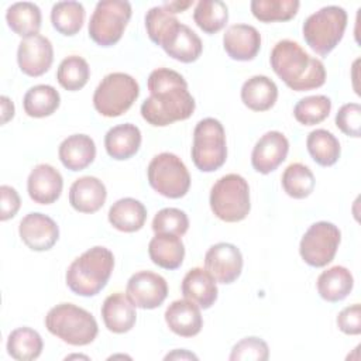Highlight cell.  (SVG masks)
<instances>
[{"instance_id": "31", "label": "cell", "mask_w": 361, "mask_h": 361, "mask_svg": "<svg viewBox=\"0 0 361 361\" xmlns=\"http://www.w3.org/2000/svg\"><path fill=\"white\" fill-rule=\"evenodd\" d=\"M7 353L11 358L18 361L37 360L44 348L42 337L31 327L14 329L7 337Z\"/></svg>"}, {"instance_id": "17", "label": "cell", "mask_w": 361, "mask_h": 361, "mask_svg": "<svg viewBox=\"0 0 361 361\" xmlns=\"http://www.w3.org/2000/svg\"><path fill=\"white\" fill-rule=\"evenodd\" d=\"M288 151V138L281 131H268L255 142L251 152V165L257 172L267 175L286 159Z\"/></svg>"}, {"instance_id": "14", "label": "cell", "mask_w": 361, "mask_h": 361, "mask_svg": "<svg viewBox=\"0 0 361 361\" xmlns=\"http://www.w3.org/2000/svg\"><path fill=\"white\" fill-rule=\"evenodd\" d=\"M21 241L32 251H48L59 238V227L54 219L44 213L25 214L18 224Z\"/></svg>"}, {"instance_id": "29", "label": "cell", "mask_w": 361, "mask_h": 361, "mask_svg": "<svg viewBox=\"0 0 361 361\" xmlns=\"http://www.w3.org/2000/svg\"><path fill=\"white\" fill-rule=\"evenodd\" d=\"M316 286L322 299L336 303L345 299L351 293L354 278L345 267L334 265L319 275Z\"/></svg>"}, {"instance_id": "33", "label": "cell", "mask_w": 361, "mask_h": 361, "mask_svg": "<svg viewBox=\"0 0 361 361\" xmlns=\"http://www.w3.org/2000/svg\"><path fill=\"white\" fill-rule=\"evenodd\" d=\"M306 147L312 159L320 166L334 165L341 154L340 141L324 128L310 131L306 138Z\"/></svg>"}, {"instance_id": "37", "label": "cell", "mask_w": 361, "mask_h": 361, "mask_svg": "<svg viewBox=\"0 0 361 361\" xmlns=\"http://www.w3.org/2000/svg\"><path fill=\"white\" fill-rule=\"evenodd\" d=\"M90 68L86 59L79 55L66 56L58 66L56 80L58 83L69 92L80 90L89 80Z\"/></svg>"}, {"instance_id": "5", "label": "cell", "mask_w": 361, "mask_h": 361, "mask_svg": "<svg viewBox=\"0 0 361 361\" xmlns=\"http://www.w3.org/2000/svg\"><path fill=\"white\" fill-rule=\"evenodd\" d=\"M47 330L71 345H87L99 333L97 322L90 312L73 303H59L45 316Z\"/></svg>"}, {"instance_id": "46", "label": "cell", "mask_w": 361, "mask_h": 361, "mask_svg": "<svg viewBox=\"0 0 361 361\" xmlns=\"http://www.w3.org/2000/svg\"><path fill=\"white\" fill-rule=\"evenodd\" d=\"M193 4V1H166L162 6L172 14L175 13H182L183 10H186L188 7H190Z\"/></svg>"}, {"instance_id": "20", "label": "cell", "mask_w": 361, "mask_h": 361, "mask_svg": "<svg viewBox=\"0 0 361 361\" xmlns=\"http://www.w3.org/2000/svg\"><path fill=\"white\" fill-rule=\"evenodd\" d=\"M107 190L96 176L78 178L69 188V203L79 213H96L106 202Z\"/></svg>"}, {"instance_id": "47", "label": "cell", "mask_w": 361, "mask_h": 361, "mask_svg": "<svg viewBox=\"0 0 361 361\" xmlns=\"http://www.w3.org/2000/svg\"><path fill=\"white\" fill-rule=\"evenodd\" d=\"M165 360H197V357L186 350H173L165 355Z\"/></svg>"}, {"instance_id": "9", "label": "cell", "mask_w": 361, "mask_h": 361, "mask_svg": "<svg viewBox=\"0 0 361 361\" xmlns=\"http://www.w3.org/2000/svg\"><path fill=\"white\" fill-rule=\"evenodd\" d=\"M138 94V82L131 75L113 72L97 85L93 93V106L104 117H118L133 106Z\"/></svg>"}, {"instance_id": "19", "label": "cell", "mask_w": 361, "mask_h": 361, "mask_svg": "<svg viewBox=\"0 0 361 361\" xmlns=\"http://www.w3.org/2000/svg\"><path fill=\"white\" fill-rule=\"evenodd\" d=\"M223 47L234 61H252L261 48V34L252 25L234 24L226 30Z\"/></svg>"}, {"instance_id": "15", "label": "cell", "mask_w": 361, "mask_h": 361, "mask_svg": "<svg viewBox=\"0 0 361 361\" xmlns=\"http://www.w3.org/2000/svg\"><path fill=\"white\" fill-rule=\"evenodd\" d=\"M54 61V48L51 41L41 35L23 38L17 48V62L23 73L38 78L48 72Z\"/></svg>"}, {"instance_id": "3", "label": "cell", "mask_w": 361, "mask_h": 361, "mask_svg": "<svg viewBox=\"0 0 361 361\" xmlns=\"http://www.w3.org/2000/svg\"><path fill=\"white\" fill-rule=\"evenodd\" d=\"M269 62L276 76L292 90H312L326 82L323 62L310 56L292 39L278 41L271 51Z\"/></svg>"}, {"instance_id": "39", "label": "cell", "mask_w": 361, "mask_h": 361, "mask_svg": "<svg viewBox=\"0 0 361 361\" xmlns=\"http://www.w3.org/2000/svg\"><path fill=\"white\" fill-rule=\"evenodd\" d=\"M331 110V100L324 94L306 96L293 107V116L303 126H314L324 121Z\"/></svg>"}, {"instance_id": "25", "label": "cell", "mask_w": 361, "mask_h": 361, "mask_svg": "<svg viewBox=\"0 0 361 361\" xmlns=\"http://www.w3.org/2000/svg\"><path fill=\"white\" fill-rule=\"evenodd\" d=\"M141 145V131L135 124L124 123L111 127L104 135V148L113 159L124 161L134 157Z\"/></svg>"}, {"instance_id": "28", "label": "cell", "mask_w": 361, "mask_h": 361, "mask_svg": "<svg viewBox=\"0 0 361 361\" xmlns=\"http://www.w3.org/2000/svg\"><path fill=\"white\" fill-rule=\"evenodd\" d=\"M151 261L164 269H176L185 258V245L178 235L155 234L148 244Z\"/></svg>"}, {"instance_id": "22", "label": "cell", "mask_w": 361, "mask_h": 361, "mask_svg": "<svg viewBox=\"0 0 361 361\" xmlns=\"http://www.w3.org/2000/svg\"><path fill=\"white\" fill-rule=\"evenodd\" d=\"M102 319L109 331L123 334L130 331L137 320L135 306L121 292L109 295L102 305Z\"/></svg>"}, {"instance_id": "16", "label": "cell", "mask_w": 361, "mask_h": 361, "mask_svg": "<svg viewBox=\"0 0 361 361\" xmlns=\"http://www.w3.org/2000/svg\"><path fill=\"white\" fill-rule=\"evenodd\" d=\"M204 268L219 283H233L243 271V254L230 243L212 245L204 255Z\"/></svg>"}, {"instance_id": "8", "label": "cell", "mask_w": 361, "mask_h": 361, "mask_svg": "<svg viewBox=\"0 0 361 361\" xmlns=\"http://www.w3.org/2000/svg\"><path fill=\"white\" fill-rule=\"evenodd\" d=\"M190 155L195 166L202 172H214L224 165L227 159L226 133L217 118L206 117L196 124Z\"/></svg>"}, {"instance_id": "26", "label": "cell", "mask_w": 361, "mask_h": 361, "mask_svg": "<svg viewBox=\"0 0 361 361\" xmlns=\"http://www.w3.org/2000/svg\"><path fill=\"white\" fill-rule=\"evenodd\" d=\"M278 99L276 83L264 75L247 79L241 87V100L252 111H267L274 107Z\"/></svg>"}, {"instance_id": "6", "label": "cell", "mask_w": 361, "mask_h": 361, "mask_svg": "<svg viewBox=\"0 0 361 361\" xmlns=\"http://www.w3.org/2000/svg\"><path fill=\"white\" fill-rule=\"evenodd\" d=\"M347 18V11L340 6L322 7L303 23L302 32L306 44L320 56L329 55L341 41Z\"/></svg>"}, {"instance_id": "18", "label": "cell", "mask_w": 361, "mask_h": 361, "mask_svg": "<svg viewBox=\"0 0 361 361\" xmlns=\"http://www.w3.org/2000/svg\"><path fill=\"white\" fill-rule=\"evenodd\" d=\"M63 179L58 169L49 164L34 166L27 179V192L38 204H51L56 202L62 193Z\"/></svg>"}, {"instance_id": "41", "label": "cell", "mask_w": 361, "mask_h": 361, "mask_svg": "<svg viewBox=\"0 0 361 361\" xmlns=\"http://www.w3.org/2000/svg\"><path fill=\"white\" fill-rule=\"evenodd\" d=\"M228 358L230 361H267L269 348L259 337H245L234 344Z\"/></svg>"}, {"instance_id": "32", "label": "cell", "mask_w": 361, "mask_h": 361, "mask_svg": "<svg viewBox=\"0 0 361 361\" xmlns=\"http://www.w3.org/2000/svg\"><path fill=\"white\" fill-rule=\"evenodd\" d=\"M61 104L59 92L51 85H35L30 87L23 99L27 116L42 118L54 114Z\"/></svg>"}, {"instance_id": "42", "label": "cell", "mask_w": 361, "mask_h": 361, "mask_svg": "<svg viewBox=\"0 0 361 361\" xmlns=\"http://www.w3.org/2000/svg\"><path fill=\"white\" fill-rule=\"evenodd\" d=\"M336 126L348 137H361V106L358 103L343 104L336 114Z\"/></svg>"}, {"instance_id": "24", "label": "cell", "mask_w": 361, "mask_h": 361, "mask_svg": "<svg viewBox=\"0 0 361 361\" xmlns=\"http://www.w3.org/2000/svg\"><path fill=\"white\" fill-rule=\"evenodd\" d=\"M58 157L66 169L83 171L96 158V144L90 135L72 134L59 144Z\"/></svg>"}, {"instance_id": "35", "label": "cell", "mask_w": 361, "mask_h": 361, "mask_svg": "<svg viewBox=\"0 0 361 361\" xmlns=\"http://www.w3.org/2000/svg\"><path fill=\"white\" fill-rule=\"evenodd\" d=\"M196 25L206 34H216L228 21V8L221 0H200L193 11Z\"/></svg>"}, {"instance_id": "38", "label": "cell", "mask_w": 361, "mask_h": 361, "mask_svg": "<svg viewBox=\"0 0 361 361\" xmlns=\"http://www.w3.org/2000/svg\"><path fill=\"white\" fill-rule=\"evenodd\" d=\"M298 0H252L250 7L252 16L262 23L288 21L299 10Z\"/></svg>"}, {"instance_id": "45", "label": "cell", "mask_w": 361, "mask_h": 361, "mask_svg": "<svg viewBox=\"0 0 361 361\" xmlns=\"http://www.w3.org/2000/svg\"><path fill=\"white\" fill-rule=\"evenodd\" d=\"M0 104H1V124H6L8 120L14 117V103L7 96H1Z\"/></svg>"}, {"instance_id": "48", "label": "cell", "mask_w": 361, "mask_h": 361, "mask_svg": "<svg viewBox=\"0 0 361 361\" xmlns=\"http://www.w3.org/2000/svg\"><path fill=\"white\" fill-rule=\"evenodd\" d=\"M72 358H83V360H89V357L86 355H78V354H73V355H68L66 360H72Z\"/></svg>"}, {"instance_id": "12", "label": "cell", "mask_w": 361, "mask_h": 361, "mask_svg": "<svg viewBox=\"0 0 361 361\" xmlns=\"http://www.w3.org/2000/svg\"><path fill=\"white\" fill-rule=\"evenodd\" d=\"M340 241L341 233L336 224L317 221L303 234L299 244V254L307 265L322 268L333 261Z\"/></svg>"}, {"instance_id": "36", "label": "cell", "mask_w": 361, "mask_h": 361, "mask_svg": "<svg viewBox=\"0 0 361 361\" xmlns=\"http://www.w3.org/2000/svg\"><path fill=\"white\" fill-rule=\"evenodd\" d=\"M282 188L285 193L293 199H305L314 189L313 172L300 162H293L286 166L282 173Z\"/></svg>"}, {"instance_id": "1", "label": "cell", "mask_w": 361, "mask_h": 361, "mask_svg": "<svg viewBox=\"0 0 361 361\" xmlns=\"http://www.w3.org/2000/svg\"><path fill=\"white\" fill-rule=\"evenodd\" d=\"M149 97L141 104L142 118L154 127H165L189 118L196 107L185 78L168 68L154 69L147 80Z\"/></svg>"}, {"instance_id": "10", "label": "cell", "mask_w": 361, "mask_h": 361, "mask_svg": "<svg viewBox=\"0 0 361 361\" xmlns=\"http://www.w3.org/2000/svg\"><path fill=\"white\" fill-rule=\"evenodd\" d=\"M149 186L169 199L183 197L190 188V175L183 161L172 152L155 155L147 168Z\"/></svg>"}, {"instance_id": "21", "label": "cell", "mask_w": 361, "mask_h": 361, "mask_svg": "<svg viewBox=\"0 0 361 361\" xmlns=\"http://www.w3.org/2000/svg\"><path fill=\"white\" fill-rule=\"evenodd\" d=\"M165 322L169 330L180 337H193L203 327L200 307L188 299L173 300L165 310Z\"/></svg>"}, {"instance_id": "23", "label": "cell", "mask_w": 361, "mask_h": 361, "mask_svg": "<svg viewBox=\"0 0 361 361\" xmlns=\"http://www.w3.org/2000/svg\"><path fill=\"white\" fill-rule=\"evenodd\" d=\"M185 299L192 300L200 309H209L217 300V285L212 274L204 268H192L186 272L180 285Z\"/></svg>"}, {"instance_id": "30", "label": "cell", "mask_w": 361, "mask_h": 361, "mask_svg": "<svg viewBox=\"0 0 361 361\" xmlns=\"http://www.w3.org/2000/svg\"><path fill=\"white\" fill-rule=\"evenodd\" d=\"M7 25L20 37L28 38L37 35L41 28V10L31 1L13 3L6 11Z\"/></svg>"}, {"instance_id": "40", "label": "cell", "mask_w": 361, "mask_h": 361, "mask_svg": "<svg viewBox=\"0 0 361 361\" xmlns=\"http://www.w3.org/2000/svg\"><path fill=\"white\" fill-rule=\"evenodd\" d=\"M188 228L189 219L186 213L176 207L161 209L152 220V230L155 234H173L182 237Z\"/></svg>"}, {"instance_id": "27", "label": "cell", "mask_w": 361, "mask_h": 361, "mask_svg": "<svg viewBox=\"0 0 361 361\" xmlns=\"http://www.w3.org/2000/svg\"><path fill=\"white\" fill-rule=\"evenodd\" d=\"M147 220L145 206L134 197H123L109 209L110 224L123 233H134L142 228Z\"/></svg>"}, {"instance_id": "4", "label": "cell", "mask_w": 361, "mask_h": 361, "mask_svg": "<svg viewBox=\"0 0 361 361\" xmlns=\"http://www.w3.org/2000/svg\"><path fill=\"white\" fill-rule=\"evenodd\" d=\"M113 268V252L106 247L96 245L72 261L68 267L65 281L75 295L90 298L104 289Z\"/></svg>"}, {"instance_id": "11", "label": "cell", "mask_w": 361, "mask_h": 361, "mask_svg": "<svg viewBox=\"0 0 361 361\" xmlns=\"http://www.w3.org/2000/svg\"><path fill=\"white\" fill-rule=\"evenodd\" d=\"M131 4L126 0H102L89 21V37L100 47L117 44L131 18Z\"/></svg>"}, {"instance_id": "7", "label": "cell", "mask_w": 361, "mask_h": 361, "mask_svg": "<svg viewBox=\"0 0 361 361\" xmlns=\"http://www.w3.org/2000/svg\"><path fill=\"white\" fill-rule=\"evenodd\" d=\"M209 202L217 219L226 223L241 221L251 209L248 182L238 173H227L212 186Z\"/></svg>"}, {"instance_id": "2", "label": "cell", "mask_w": 361, "mask_h": 361, "mask_svg": "<svg viewBox=\"0 0 361 361\" xmlns=\"http://www.w3.org/2000/svg\"><path fill=\"white\" fill-rule=\"evenodd\" d=\"M145 28L149 39L179 62L190 63L202 55L203 44L199 35L188 25L180 24L162 4L147 11Z\"/></svg>"}, {"instance_id": "44", "label": "cell", "mask_w": 361, "mask_h": 361, "mask_svg": "<svg viewBox=\"0 0 361 361\" xmlns=\"http://www.w3.org/2000/svg\"><path fill=\"white\" fill-rule=\"evenodd\" d=\"M0 197H1L0 220L6 221L8 219H13L21 206V199H20L17 190L8 185H1L0 186Z\"/></svg>"}, {"instance_id": "43", "label": "cell", "mask_w": 361, "mask_h": 361, "mask_svg": "<svg viewBox=\"0 0 361 361\" xmlns=\"http://www.w3.org/2000/svg\"><path fill=\"white\" fill-rule=\"evenodd\" d=\"M337 327L348 336H358L361 333V307L360 303L344 307L336 319Z\"/></svg>"}, {"instance_id": "34", "label": "cell", "mask_w": 361, "mask_h": 361, "mask_svg": "<svg viewBox=\"0 0 361 361\" xmlns=\"http://www.w3.org/2000/svg\"><path fill=\"white\" fill-rule=\"evenodd\" d=\"M85 7L79 1H58L51 10L52 27L62 35L72 37L78 34L85 23Z\"/></svg>"}, {"instance_id": "13", "label": "cell", "mask_w": 361, "mask_h": 361, "mask_svg": "<svg viewBox=\"0 0 361 361\" xmlns=\"http://www.w3.org/2000/svg\"><path fill=\"white\" fill-rule=\"evenodd\" d=\"M126 295L135 307L157 309L168 296V283L164 276L155 272L140 271L130 276Z\"/></svg>"}]
</instances>
